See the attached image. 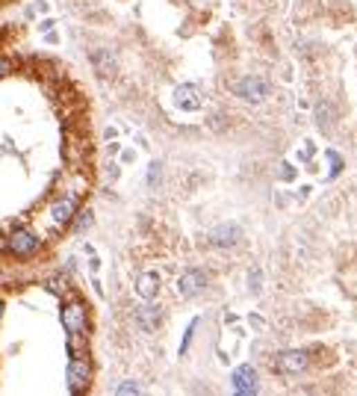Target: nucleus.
<instances>
[{
	"instance_id": "f257e3e1",
	"label": "nucleus",
	"mask_w": 357,
	"mask_h": 396,
	"mask_svg": "<svg viewBox=\"0 0 357 396\" xmlns=\"http://www.w3.org/2000/svg\"><path fill=\"white\" fill-rule=\"evenodd\" d=\"M272 92H275V86H272L269 77H263V74H242L230 83V95L242 104H251V107L269 101Z\"/></svg>"
},
{
	"instance_id": "f03ea898",
	"label": "nucleus",
	"mask_w": 357,
	"mask_h": 396,
	"mask_svg": "<svg viewBox=\"0 0 357 396\" xmlns=\"http://www.w3.org/2000/svg\"><path fill=\"white\" fill-rule=\"evenodd\" d=\"M39 249H42V237L36 234V231H30V228H15L12 234L6 237V251L12 258H18V260L36 258Z\"/></svg>"
},
{
	"instance_id": "7ed1b4c3",
	"label": "nucleus",
	"mask_w": 357,
	"mask_h": 396,
	"mask_svg": "<svg viewBox=\"0 0 357 396\" xmlns=\"http://www.w3.org/2000/svg\"><path fill=\"white\" fill-rule=\"evenodd\" d=\"M172 101H174V107L181 109V113H201V109H204V104H207L204 86L192 83V80L177 83L174 92H172Z\"/></svg>"
},
{
	"instance_id": "20e7f679",
	"label": "nucleus",
	"mask_w": 357,
	"mask_h": 396,
	"mask_svg": "<svg viewBox=\"0 0 357 396\" xmlns=\"http://www.w3.org/2000/svg\"><path fill=\"white\" fill-rule=\"evenodd\" d=\"M60 320H62L65 334L80 337V334H86V328H89V307L80 299H68L60 307Z\"/></svg>"
},
{
	"instance_id": "39448f33",
	"label": "nucleus",
	"mask_w": 357,
	"mask_h": 396,
	"mask_svg": "<svg viewBox=\"0 0 357 396\" xmlns=\"http://www.w3.org/2000/svg\"><path fill=\"white\" fill-rule=\"evenodd\" d=\"M275 372L281 376H301V372L310 370V352L307 349H284L272 358Z\"/></svg>"
},
{
	"instance_id": "423d86ee",
	"label": "nucleus",
	"mask_w": 357,
	"mask_h": 396,
	"mask_svg": "<svg viewBox=\"0 0 357 396\" xmlns=\"http://www.w3.org/2000/svg\"><path fill=\"white\" fill-rule=\"evenodd\" d=\"M207 284H210L207 269L189 267V269L181 272V278H177V293H181L183 299H195V296H201L207 290Z\"/></svg>"
},
{
	"instance_id": "0eeeda50",
	"label": "nucleus",
	"mask_w": 357,
	"mask_h": 396,
	"mask_svg": "<svg viewBox=\"0 0 357 396\" xmlns=\"http://www.w3.org/2000/svg\"><path fill=\"white\" fill-rule=\"evenodd\" d=\"M89 62H92V71L98 80H116L118 77V60L109 48H92L89 51Z\"/></svg>"
},
{
	"instance_id": "6e6552de",
	"label": "nucleus",
	"mask_w": 357,
	"mask_h": 396,
	"mask_svg": "<svg viewBox=\"0 0 357 396\" xmlns=\"http://www.w3.org/2000/svg\"><path fill=\"white\" fill-rule=\"evenodd\" d=\"M89 376H92V370H89V361L80 358V355H71L68 361V370H65V381H68V390L74 396H80L89 384Z\"/></svg>"
},
{
	"instance_id": "1a4fd4ad",
	"label": "nucleus",
	"mask_w": 357,
	"mask_h": 396,
	"mask_svg": "<svg viewBox=\"0 0 357 396\" xmlns=\"http://www.w3.org/2000/svg\"><path fill=\"white\" fill-rule=\"evenodd\" d=\"M133 323H136L142 332H157L163 325V307L154 305V302H142L139 307H133Z\"/></svg>"
},
{
	"instance_id": "9d476101",
	"label": "nucleus",
	"mask_w": 357,
	"mask_h": 396,
	"mask_svg": "<svg viewBox=\"0 0 357 396\" xmlns=\"http://www.w3.org/2000/svg\"><path fill=\"white\" fill-rule=\"evenodd\" d=\"M136 296L142 302H154L160 296V287H163V275L157 272V269H145V272H139L136 275Z\"/></svg>"
},
{
	"instance_id": "9b49d317",
	"label": "nucleus",
	"mask_w": 357,
	"mask_h": 396,
	"mask_svg": "<svg viewBox=\"0 0 357 396\" xmlns=\"http://www.w3.org/2000/svg\"><path fill=\"white\" fill-rule=\"evenodd\" d=\"M77 210H80V201H77L74 195H62V198H57V201L51 204V219H53V225H60V228L71 225L74 216H77Z\"/></svg>"
},
{
	"instance_id": "f8f14e48",
	"label": "nucleus",
	"mask_w": 357,
	"mask_h": 396,
	"mask_svg": "<svg viewBox=\"0 0 357 396\" xmlns=\"http://www.w3.org/2000/svg\"><path fill=\"white\" fill-rule=\"evenodd\" d=\"M210 246L213 249H233L242 240V231H239V225H233V222H225V225H216L213 231H210Z\"/></svg>"
},
{
	"instance_id": "ddd939ff",
	"label": "nucleus",
	"mask_w": 357,
	"mask_h": 396,
	"mask_svg": "<svg viewBox=\"0 0 357 396\" xmlns=\"http://www.w3.org/2000/svg\"><path fill=\"white\" fill-rule=\"evenodd\" d=\"M233 388H237L239 393H254L257 396V372H254V367L242 364L233 370Z\"/></svg>"
},
{
	"instance_id": "4468645a",
	"label": "nucleus",
	"mask_w": 357,
	"mask_h": 396,
	"mask_svg": "<svg viewBox=\"0 0 357 396\" xmlns=\"http://www.w3.org/2000/svg\"><path fill=\"white\" fill-rule=\"evenodd\" d=\"M313 118H316V127L322 130V134H331L333 125H337V109H333L331 101H319L313 107Z\"/></svg>"
},
{
	"instance_id": "2eb2a0df",
	"label": "nucleus",
	"mask_w": 357,
	"mask_h": 396,
	"mask_svg": "<svg viewBox=\"0 0 357 396\" xmlns=\"http://www.w3.org/2000/svg\"><path fill=\"white\" fill-rule=\"evenodd\" d=\"M95 222V216H92V210H77V216H74V222H71V228L77 231V234H83V231Z\"/></svg>"
},
{
	"instance_id": "dca6fc26",
	"label": "nucleus",
	"mask_w": 357,
	"mask_h": 396,
	"mask_svg": "<svg viewBox=\"0 0 357 396\" xmlns=\"http://www.w3.org/2000/svg\"><path fill=\"white\" fill-rule=\"evenodd\" d=\"M116 396H145V393H142V388H139L136 381L127 379V381H121L118 388H116Z\"/></svg>"
},
{
	"instance_id": "f3484780",
	"label": "nucleus",
	"mask_w": 357,
	"mask_h": 396,
	"mask_svg": "<svg viewBox=\"0 0 357 396\" xmlns=\"http://www.w3.org/2000/svg\"><path fill=\"white\" fill-rule=\"evenodd\" d=\"M195 328H198V320H192V323L186 325L183 340H181V355H186V352H189V343H192V337H195Z\"/></svg>"
},
{
	"instance_id": "a211bd4d",
	"label": "nucleus",
	"mask_w": 357,
	"mask_h": 396,
	"mask_svg": "<svg viewBox=\"0 0 357 396\" xmlns=\"http://www.w3.org/2000/svg\"><path fill=\"white\" fill-rule=\"evenodd\" d=\"M160 178H163V163L154 160L151 166H148V186H157V183H160Z\"/></svg>"
},
{
	"instance_id": "6ab92c4d",
	"label": "nucleus",
	"mask_w": 357,
	"mask_h": 396,
	"mask_svg": "<svg viewBox=\"0 0 357 396\" xmlns=\"http://www.w3.org/2000/svg\"><path fill=\"white\" fill-rule=\"evenodd\" d=\"M325 157L331 160V178H337V174H340V169H342V157H340L337 151H328Z\"/></svg>"
},
{
	"instance_id": "aec40b11",
	"label": "nucleus",
	"mask_w": 357,
	"mask_h": 396,
	"mask_svg": "<svg viewBox=\"0 0 357 396\" xmlns=\"http://www.w3.org/2000/svg\"><path fill=\"white\" fill-rule=\"evenodd\" d=\"M12 69H15V65H12V60H9V57H0V80H3V77H9V74H12Z\"/></svg>"
},
{
	"instance_id": "412c9836",
	"label": "nucleus",
	"mask_w": 357,
	"mask_h": 396,
	"mask_svg": "<svg viewBox=\"0 0 357 396\" xmlns=\"http://www.w3.org/2000/svg\"><path fill=\"white\" fill-rule=\"evenodd\" d=\"M248 281H251V290H254V293H257V290H260V269H254Z\"/></svg>"
},
{
	"instance_id": "4be33fe9",
	"label": "nucleus",
	"mask_w": 357,
	"mask_h": 396,
	"mask_svg": "<svg viewBox=\"0 0 357 396\" xmlns=\"http://www.w3.org/2000/svg\"><path fill=\"white\" fill-rule=\"evenodd\" d=\"M293 174H295L293 166H286V163H284V166H281V178H284V181H293Z\"/></svg>"
},
{
	"instance_id": "5701e85b",
	"label": "nucleus",
	"mask_w": 357,
	"mask_h": 396,
	"mask_svg": "<svg viewBox=\"0 0 357 396\" xmlns=\"http://www.w3.org/2000/svg\"><path fill=\"white\" fill-rule=\"evenodd\" d=\"M121 163H136V151H121Z\"/></svg>"
},
{
	"instance_id": "b1692460",
	"label": "nucleus",
	"mask_w": 357,
	"mask_h": 396,
	"mask_svg": "<svg viewBox=\"0 0 357 396\" xmlns=\"http://www.w3.org/2000/svg\"><path fill=\"white\" fill-rule=\"evenodd\" d=\"M53 24H57V21H53V18H44L42 24H39V30H42V33H48V30H53Z\"/></svg>"
},
{
	"instance_id": "393cba45",
	"label": "nucleus",
	"mask_w": 357,
	"mask_h": 396,
	"mask_svg": "<svg viewBox=\"0 0 357 396\" xmlns=\"http://www.w3.org/2000/svg\"><path fill=\"white\" fill-rule=\"evenodd\" d=\"M104 136H107L109 142H113V139L118 136V130H116V127H107V130H104Z\"/></svg>"
},
{
	"instance_id": "a878e982",
	"label": "nucleus",
	"mask_w": 357,
	"mask_h": 396,
	"mask_svg": "<svg viewBox=\"0 0 357 396\" xmlns=\"http://www.w3.org/2000/svg\"><path fill=\"white\" fill-rule=\"evenodd\" d=\"M233 396H254V393H239V390H237V393H233Z\"/></svg>"
},
{
	"instance_id": "bb28decb",
	"label": "nucleus",
	"mask_w": 357,
	"mask_h": 396,
	"mask_svg": "<svg viewBox=\"0 0 357 396\" xmlns=\"http://www.w3.org/2000/svg\"><path fill=\"white\" fill-rule=\"evenodd\" d=\"M0 316H3V302H0Z\"/></svg>"
},
{
	"instance_id": "cd10ccee",
	"label": "nucleus",
	"mask_w": 357,
	"mask_h": 396,
	"mask_svg": "<svg viewBox=\"0 0 357 396\" xmlns=\"http://www.w3.org/2000/svg\"><path fill=\"white\" fill-rule=\"evenodd\" d=\"M295 396H310V393H295Z\"/></svg>"
},
{
	"instance_id": "c85d7f7f",
	"label": "nucleus",
	"mask_w": 357,
	"mask_h": 396,
	"mask_svg": "<svg viewBox=\"0 0 357 396\" xmlns=\"http://www.w3.org/2000/svg\"><path fill=\"white\" fill-rule=\"evenodd\" d=\"M0 251H3V243H0Z\"/></svg>"
}]
</instances>
